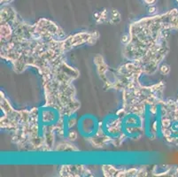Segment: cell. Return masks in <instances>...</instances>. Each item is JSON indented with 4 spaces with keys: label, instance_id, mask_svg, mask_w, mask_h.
<instances>
[{
    "label": "cell",
    "instance_id": "cell-6",
    "mask_svg": "<svg viewBox=\"0 0 178 177\" xmlns=\"http://www.w3.org/2000/svg\"><path fill=\"white\" fill-rule=\"evenodd\" d=\"M98 125L99 122H98L96 117L92 115H84L78 122V130L80 134L88 141L97 134Z\"/></svg>",
    "mask_w": 178,
    "mask_h": 177
},
{
    "label": "cell",
    "instance_id": "cell-7",
    "mask_svg": "<svg viewBox=\"0 0 178 177\" xmlns=\"http://www.w3.org/2000/svg\"><path fill=\"white\" fill-rule=\"evenodd\" d=\"M60 176H93L92 172L83 165H63L59 172Z\"/></svg>",
    "mask_w": 178,
    "mask_h": 177
},
{
    "label": "cell",
    "instance_id": "cell-8",
    "mask_svg": "<svg viewBox=\"0 0 178 177\" xmlns=\"http://www.w3.org/2000/svg\"><path fill=\"white\" fill-rule=\"evenodd\" d=\"M79 149L68 140L60 141L55 147V152H78Z\"/></svg>",
    "mask_w": 178,
    "mask_h": 177
},
{
    "label": "cell",
    "instance_id": "cell-2",
    "mask_svg": "<svg viewBox=\"0 0 178 177\" xmlns=\"http://www.w3.org/2000/svg\"><path fill=\"white\" fill-rule=\"evenodd\" d=\"M0 119L2 129L12 131V143L19 151L55 152L60 140H68V133L77 123L76 114L68 116L51 105L30 110H15L1 91Z\"/></svg>",
    "mask_w": 178,
    "mask_h": 177
},
{
    "label": "cell",
    "instance_id": "cell-5",
    "mask_svg": "<svg viewBox=\"0 0 178 177\" xmlns=\"http://www.w3.org/2000/svg\"><path fill=\"white\" fill-rule=\"evenodd\" d=\"M102 172L105 176H117V177H125V176H147L149 171L145 166L141 167H116L114 166L104 165L102 166Z\"/></svg>",
    "mask_w": 178,
    "mask_h": 177
},
{
    "label": "cell",
    "instance_id": "cell-9",
    "mask_svg": "<svg viewBox=\"0 0 178 177\" xmlns=\"http://www.w3.org/2000/svg\"><path fill=\"white\" fill-rule=\"evenodd\" d=\"M94 19L98 23H104V22H109L110 14L108 13V11L106 9H104L103 11L98 12L94 14Z\"/></svg>",
    "mask_w": 178,
    "mask_h": 177
},
{
    "label": "cell",
    "instance_id": "cell-1",
    "mask_svg": "<svg viewBox=\"0 0 178 177\" xmlns=\"http://www.w3.org/2000/svg\"><path fill=\"white\" fill-rule=\"evenodd\" d=\"M98 38V31L78 32L63 39L48 38L37 23L29 24L19 19L12 25L10 40L1 43V58L18 73L29 67L36 68L43 81L44 104L71 116L81 106L73 84L80 72L68 65L65 54L81 45L94 44Z\"/></svg>",
    "mask_w": 178,
    "mask_h": 177
},
{
    "label": "cell",
    "instance_id": "cell-4",
    "mask_svg": "<svg viewBox=\"0 0 178 177\" xmlns=\"http://www.w3.org/2000/svg\"><path fill=\"white\" fill-rule=\"evenodd\" d=\"M161 137L168 144L178 146V98L164 100Z\"/></svg>",
    "mask_w": 178,
    "mask_h": 177
},
{
    "label": "cell",
    "instance_id": "cell-10",
    "mask_svg": "<svg viewBox=\"0 0 178 177\" xmlns=\"http://www.w3.org/2000/svg\"><path fill=\"white\" fill-rule=\"evenodd\" d=\"M121 21V13L117 10H113L110 12V19H109V23L113 25H115Z\"/></svg>",
    "mask_w": 178,
    "mask_h": 177
},
{
    "label": "cell",
    "instance_id": "cell-15",
    "mask_svg": "<svg viewBox=\"0 0 178 177\" xmlns=\"http://www.w3.org/2000/svg\"><path fill=\"white\" fill-rule=\"evenodd\" d=\"M176 175L178 176V166H176Z\"/></svg>",
    "mask_w": 178,
    "mask_h": 177
},
{
    "label": "cell",
    "instance_id": "cell-14",
    "mask_svg": "<svg viewBox=\"0 0 178 177\" xmlns=\"http://www.w3.org/2000/svg\"><path fill=\"white\" fill-rule=\"evenodd\" d=\"M155 10H156V6H150V7H149V12H155Z\"/></svg>",
    "mask_w": 178,
    "mask_h": 177
},
{
    "label": "cell",
    "instance_id": "cell-3",
    "mask_svg": "<svg viewBox=\"0 0 178 177\" xmlns=\"http://www.w3.org/2000/svg\"><path fill=\"white\" fill-rule=\"evenodd\" d=\"M173 30H178L176 8L133 22L129 26V41L122 51L123 58L134 62L143 73L153 74L169 51L167 37Z\"/></svg>",
    "mask_w": 178,
    "mask_h": 177
},
{
    "label": "cell",
    "instance_id": "cell-12",
    "mask_svg": "<svg viewBox=\"0 0 178 177\" xmlns=\"http://www.w3.org/2000/svg\"><path fill=\"white\" fill-rule=\"evenodd\" d=\"M129 34H126V35H124L122 37V42L124 44H127V43H129Z\"/></svg>",
    "mask_w": 178,
    "mask_h": 177
},
{
    "label": "cell",
    "instance_id": "cell-13",
    "mask_svg": "<svg viewBox=\"0 0 178 177\" xmlns=\"http://www.w3.org/2000/svg\"><path fill=\"white\" fill-rule=\"evenodd\" d=\"M157 0H144V2L145 4H147L148 6H154V4L156 3Z\"/></svg>",
    "mask_w": 178,
    "mask_h": 177
},
{
    "label": "cell",
    "instance_id": "cell-11",
    "mask_svg": "<svg viewBox=\"0 0 178 177\" xmlns=\"http://www.w3.org/2000/svg\"><path fill=\"white\" fill-rule=\"evenodd\" d=\"M159 70H160V73L161 74L167 75V74H168V73H170V67L167 64H163V65L160 66Z\"/></svg>",
    "mask_w": 178,
    "mask_h": 177
}]
</instances>
